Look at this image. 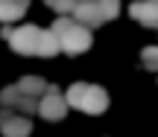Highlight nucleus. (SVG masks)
Here are the masks:
<instances>
[{
	"instance_id": "2eb2a0df",
	"label": "nucleus",
	"mask_w": 158,
	"mask_h": 137,
	"mask_svg": "<svg viewBox=\"0 0 158 137\" xmlns=\"http://www.w3.org/2000/svg\"><path fill=\"white\" fill-rule=\"evenodd\" d=\"M152 3H155V6H158V0H152Z\"/></svg>"
},
{
	"instance_id": "0eeeda50",
	"label": "nucleus",
	"mask_w": 158,
	"mask_h": 137,
	"mask_svg": "<svg viewBox=\"0 0 158 137\" xmlns=\"http://www.w3.org/2000/svg\"><path fill=\"white\" fill-rule=\"evenodd\" d=\"M73 21L79 23V26H100V23H106V18H102L100 6H97V0H82V3L76 6L73 12Z\"/></svg>"
},
{
	"instance_id": "dca6fc26",
	"label": "nucleus",
	"mask_w": 158,
	"mask_h": 137,
	"mask_svg": "<svg viewBox=\"0 0 158 137\" xmlns=\"http://www.w3.org/2000/svg\"><path fill=\"white\" fill-rule=\"evenodd\" d=\"M79 3H82V0H79Z\"/></svg>"
},
{
	"instance_id": "39448f33",
	"label": "nucleus",
	"mask_w": 158,
	"mask_h": 137,
	"mask_svg": "<svg viewBox=\"0 0 158 137\" xmlns=\"http://www.w3.org/2000/svg\"><path fill=\"white\" fill-rule=\"evenodd\" d=\"M0 131H3V137H27L32 131V123H29V117L18 114L12 108H0Z\"/></svg>"
},
{
	"instance_id": "4468645a",
	"label": "nucleus",
	"mask_w": 158,
	"mask_h": 137,
	"mask_svg": "<svg viewBox=\"0 0 158 137\" xmlns=\"http://www.w3.org/2000/svg\"><path fill=\"white\" fill-rule=\"evenodd\" d=\"M141 61H143L147 70H158V47H147L141 53Z\"/></svg>"
},
{
	"instance_id": "f03ea898",
	"label": "nucleus",
	"mask_w": 158,
	"mask_h": 137,
	"mask_svg": "<svg viewBox=\"0 0 158 137\" xmlns=\"http://www.w3.org/2000/svg\"><path fill=\"white\" fill-rule=\"evenodd\" d=\"M68 105L85 111V114H102L108 108V93L100 85H88V82H76L68 88Z\"/></svg>"
},
{
	"instance_id": "7ed1b4c3",
	"label": "nucleus",
	"mask_w": 158,
	"mask_h": 137,
	"mask_svg": "<svg viewBox=\"0 0 158 137\" xmlns=\"http://www.w3.org/2000/svg\"><path fill=\"white\" fill-rule=\"evenodd\" d=\"M3 38L9 41V47L21 56H38V41H41V29L32 23H23L18 29H3Z\"/></svg>"
},
{
	"instance_id": "ddd939ff",
	"label": "nucleus",
	"mask_w": 158,
	"mask_h": 137,
	"mask_svg": "<svg viewBox=\"0 0 158 137\" xmlns=\"http://www.w3.org/2000/svg\"><path fill=\"white\" fill-rule=\"evenodd\" d=\"M97 6H100V12H102L106 21L117 18V12H120V3H117V0H97Z\"/></svg>"
},
{
	"instance_id": "1a4fd4ad",
	"label": "nucleus",
	"mask_w": 158,
	"mask_h": 137,
	"mask_svg": "<svg viewBox=\"0 0 158 137\" xmlns=\"http://www.w3.org/2000/svg\"><path fill=\"white\" fill-rule=\"evenodd\" d=\"M15 88H18V91H21L27 99H32V102H38V99L44 96V91H47L44 79H38V76H23V79L18 82Z\"/></svg>"
},
{
	"instance_id": "6e6552de",
	"label": "nucleus",
	"mask_w": 158,
	"mask_h": 137,
	"mask_svg": "<svg viewBox=\"0 0 158 137\" xmlns=\"http://www.w3.org/2000/svg\"><path fill=\"white\" fill-rule=\"evenodd\" d=\"M129 12H132L135 21L143 23V26H158V6L152 3V0H135Z\"/></svg>"
},
{
	"instance_id": "9d476101",
	"label": "nucleus",
	"mask_w": 158,
	"mask_h": 137,
	"mask_svg": "<svg viewBox=\"0 0 158 137\" xmlns=\"http://www.w3.org/2000/svg\"><path fill=\"white\" fill-rule=\"evenodd\" d=\"M29 0H0V21H18V18L27 12Z\"/></svg>"
},
{
	"instance_id": "9b49d317",
	"label": "nucleus",
	"mask_w": 158,
	"mask_h": 137,
	"mask_svg": "<svg viewBox=\"0 0 158 137\" xmlns=\"http://www.w3.org/2000/svg\"><path fill=\"white\" fill-rule=\"evenodd\" d=\"M56 53H62V47H59L56 35H53L50 29H47V32H41V41H38V56L50 58V56H56Z\"/></svg>"
},
{
	"instance_id": "20e7f679",
	"label": "nucleus",
	"mask_w": 158,
	"mask_h": 137,
	"mask_svg": "<svg viewBox=\"0 0 158 137\" xmlns=\"http://www.w3.org/2000/svg\"><path fill=\"white\" fill-rule=\"evenodd\" d=\"M38 111L44 120H50V123H56V120H62L64 114H68V102H64V96L59 93V88H53V85H47V93L38 99Z\"/></svg>"
},
{
	"instance_id": "f257e3e1",
	"label": "nucleus",
	"mask_w": 158,
	"mask_h": 137,
	"mask_svg": "<svg viewBox=\"0 0 158 137\" xmlns=\"http://www.w3.org/2000/svg\"><path fill=\"white\" fill-rule=\"evenodd\" d=\"M50 32L56 35L62 53H68V56H79V53H85V50L91 47V29L79 26L73 18H68V15L59 18V21L53 23Z\"/></svg>"
},
{
	"instance_id": "423d86ee",
	"label": "nucleus",
	"mask_w": 158,
	"mask_h": 137,
	"mask_svg": "<svg viewBox=\"0 0 158 137\" xmlns=\"http://www.w3.org/2000/svg\"><path fill=\"white\" fill-rule=\"evenodd\" d=\"M0 105L3 108H12V111H18V114H32L35 108H38V102H32V99H27L21 91H18L15 85H9V88H3L0 91Z\"/></svg>"
},
{
	"instance_id": "f8f14e48",
	"label": "nucleus",
	"mask_w": 158,
	"mask_h": 137,
	"mask_svg": "<svg viewBox=\"0 0 158 137\" xmlns=\"http://www.w3.org/2000/svg\"><path fill=\"white\" fill-rule=\"evenodd\" d=\"M50 9H56L59 15H73L76 12V6H79V0H44Z\"/></svg>"
}]
</instances>
